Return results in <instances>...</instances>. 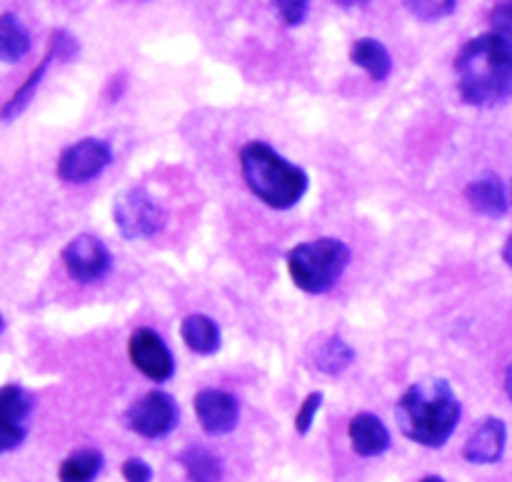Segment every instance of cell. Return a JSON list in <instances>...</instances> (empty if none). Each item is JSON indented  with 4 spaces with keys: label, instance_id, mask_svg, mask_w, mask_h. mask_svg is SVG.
Listing matches in <instances>:
<instances>
[{
    "label": "cell",
    "instance_id": "6da1fadb",
    "mask_svg": "<svg viewBox=\"0 0 512 482\" xmlns=\"http://www.w3.org/2000/svg\"><path fill=\"white\" fill-rule=\"evenodd\" d=\"M460 98L475 108L512 100V43L495 33L468 40L455 58Z\"/></svg>",
    "mask_w": 512,
    "mask_h": 482
},
{
    "label": "cell",
    "instance_id": "7a4b0ae2",
    "mask_svg": "<svg viewBox=\"0 0 512 482\" xmlns=\"http://www.w3.org/2000/svg\"><path fill=\"white\" fill-rule=\"evenodd\" d=\"M460 400L448 380L428 378L410 385L395 405L400 433L423 448H443L460 423Z\"/></svg>",
    "mask_w": 512,
    "mask_h": 482
},
{
    "label": "cell",
    "instance_id": "3957f363",
    "mask_svg": "<svg viewBox=\"0 0 512 482\" xmlns=\"http://www.w3.org/2000/svg\"><path fill=\"white\" fill-rule=\"evenodd\" d=\"M240 170L253 195L273 210L295 208L308 193V173L260 140H250L240 148Z\"/></svg>",
    "mask_w": 512,
    "mask_h": 482
},
{
    "label": "cell",
    "instance_id": "277c9868",
    "mask_svg": "<svg viewBox=\"0 0 512 482\" xmlns=\"http://www.w3.org/2000/svg\"><path fill=\"white\" fill-rule=\"evenodd\" d=\"M350 265V248L338 238H318L295 245L288 253V273L295 288L323 295L335 288Z\"/></svg>",
    "mask_w": 512,
    "mask_h": 482
},
{
    "label": "cell",
    "instance_id": "5b68a950",
    "mask_svg": "<svg viewBox=\"0 0 512 482\" xmlns=\"http://www.w3.org/2000/svg\"><path fill=\"white\" fill-rule=\"evenodd\" d=\"M178 420L180 410L173 395L153 390V393H145L143 398L130 405L128 413H125V428L145 440H160L178 428Z\"/></svg>",
    "mask_w": 512,
    "mask_h": 482
},
{
    "label": "cell",
    "instance_id": "8992f818",
    "mask_svg": "<svg viewBox=\"0 0 512 482\" xmlns=\"http://www.w3.org/2000/svg\"><path fill=\"white\" fill-rule=\"evenodd\" d=\"M113 220L125 240H145L163 230L165 213L143 188H133L115 200Z\"/></svg>",
    "mask_w": 512,
    "mask_h": 482
},
{
    "label": "cell",
    "instance_id": "52a82bcc",
    "mask_svg": "<svg viewBox=\"0 0 512 482\" xmlns=\"http://www.w3.org/2000/svg\"><path fill=\"white\" fill-rule=\"evenodd\" d=\"M113 163V148L100 138H83L60 153L55 173L65 183H88Z\"/></svg>",
    "mask_w": 512,
    "mask_h": 482
},
{
    "label": "cell",
    "instance_id": "ba28073f",
    "mask_svg": "<svg viewBox=\"0 0 512 482\" xmlns=\"http://www.w3.org/2000/svg\"><path fill=\"white\" fill-rule=\"evenodd\" d=\"M63 265L78 283H98L113 268V255L103 240L83 233L63 248Z\"/></svg>",
    "mask_w": 512,
    "mask_h": 482
},
{
    "label": "cell",
    "instance_id": "9c48e42d",
    "mask_svg": "<svg viewBox=\"0 0 512 482\" xmlns=\"http://www.w3.org/2000/svg\"><path fill=\"white\" fill-rule=\"evenodd\" d=\"M130 363L153 383H168L175 373V360L165 340L155 330L138 328L128 340Z\"/></svg>",
    "mask_w": 512,
    "mask_h": 482
},
{
    "label": "cell",
    "instance_id": "30bf717a",
    "mask_svg": "<svg viewBox=\"0 0 512 482\" xmlns=\"http://www.w3.org/2000/svg\"><path fill=\"white\" fill-rule=\"evenodd\" d=\"M193 408L200 428L208 435H215V438L233 433L240 420V405L235 395L218 388L200 390L193 400Z\"/></svg>",
    "mask_w": 512,
    "mask_h": 482
},
{
    "label": "cell",
    "instance_id": "8fae6325",
    "mask_svg": "<svg viewBox=\"0 0 512 482\" xmlns=\"http://www.w3.org/2000/svg\"><path fill=\"white\" fill-rule=\"evenodd\" d=\"M505 443H508V425L500 418H485L465 440L463 458L473 465H495L503 458Z\"/></svg>",
    "mask_w": 512,
    "mask_h": 482
},
{
    "label": "cell",
    "instance_id": "7c38bea8",
    "mask_svg": "<svg viewBox=\"0 0 512 482\" xmlns=\"http://www.w3.org/2000/svg\"><path fill=\"white\" fill-rule=\"evenodd\" d=\"M465 198H468L470 208L485 218H503L510 208L508 188L495 173H485L470 180L468 188H465Z\"/></svg>",
    "mask_w": 512,
    "mask_h": 482
},
{
    "label": "cell",
    "instance_id": "4fadbf2b",
    "mask_svg": "<svg viewBox=\"0 0 512 482\" xmlns=\"http://www.w3.org/2000/svg\"><path fill=\"white\" fill-rule=\"evenodd\" d=\"M353 453L360 458H378L390 448V433L383 420L373 413H358L348 425Z\"/></svg>",
    "mask_w": 512,
    "mask_h": 482
},
{
    "label": "cell",
    "instance_id": "5bb4252c",
    "mask_svg": "<svg viewBox=\"0 0 512 482\" xmlns=\"http://www.w3.org/2000/svg\"><path fill=\"white\" fill-rule=\"evenodd\" d=\"M180 335H183V343L188 345V350H193L195 355H203V358H210L220 350L223 345V338H220V328L213 318L208 315H188L180 323Z\"/></svg>",
    "mask_w": 512,
    "mask_h": 482
},
{
    "label": "cell",
    "instance_id": "9a60e30c",
    "mask_svg": "<svg viewBox=\"0 0 512 482\" xmlns=\"http://www.w3.org/2000/svg\"><path fill=\"white\" fill-rule=\"evenodd\" d=\"M350 60L358 68H363L375 83H383L390 75V70H393V58H390L388 48L375 38L355 40L353 48H350Z\"/></svg>",
    "mask_w": 512,
    "mask_h": 482
},
{
    "label": "cell",
    "instance_id": "2e32d148",
    "mask_svg": "<svg viewBox=\"0 0 512 482\" xmlns=\"http://www.w3.org/2000/svg\"><path fill=\"white\" fill-rule=\"evenodd\" d=\"M30 53V33L15 13L0 15V63H18Z\"/></svg>",
    "mask_w": 512,
    "mask_h": 482
},
{
    "label": "cell",
    "instance_id": "e0dca14e",
    "mask_svg": "<svg viewBox=\"0 0 512 482\" xmlns=\"http://www.w3.org/2000/svg\"><path fill=\"white\" fill-rule=\"evenodd\" d=\"M180 468L185 470V478L188 482H220L223 480V463L215 453H210L208 448H185L180 453Z\"/></svg>",
    "mask_w": 512,
    "mask_h": 482
},
{
    "label": "cell",
    "instance_id": "ac0fdd59",
    "mask_svg": "<svg viewBox=\"0 0 512 482\" xmlns=\"http://www.w3.org/2000/svg\"><path fill=\"white\" fill-rule=\"evenodd\" d=\"M103 470V453L93 448H83L70 453L60 463L58 480L60 482H95Z\"/></svg>",
    "mask_w": 512,
    "mask_h": 482
},
{
    "label": "cell",
    "instance_id": "d6986e66",
    "mask_svg": "<svg viewBox=\"0 0 512 482\" xmlns=\"http://www.w3.org/2000/svg\"><path fill=\"white\" fill-rule=\"evenodd\" d=\"M353 360H355V350L350 348L340 335H330V338L315 350L313 363L320 373L335 378V375H343L345 370L353 365Z\"/></svg>",
    "mask_w": 512,
    "mask_h": 482
},
{
    "label": "cell",
    "instance_id": "ffe728a7",
    "mask_svg": "<svg viewBox=\"0 0 512 482\" xmlns=\"http://www.w3.org/2000/svg\"><path fill=\"white\" fill-rule=\"evenodd\" d=\"M53 60H55V55L48 50V55H45V58L40 60L38 68H35L33 73H30L28 78H25V83L20 85L18 90H15L13 98H10L8 103L3 105V110H0V120L18 118V115L23 113L25 108H28L30 100H33V95H35V90H38V85L43 83L45 73H48V68H50V63H53Z\"/></svg>",
    "mask_w": 512,
    "mask_h": 482
},
{
    "label": "cell",
    "instance_id": "44dd1931",
    "mask_svg": "<svg viewBox=\"0 0 512 482\" xmlns=\"http://www.w3.org/2000/svg\"><path fill=\"white\" fill-rule=\"evenodd\" d=\"M30 408H33V403H30V395L23 388H18V385L0 388V418L25 425Z\"/></svg>",
    "mask_w": 512,
    "mask_h": 482
},
{
    "label": "cell",
    "instance_id": "7402d4cb",
    "mask_svg": "<svg viewBox=\"0 0 512 482\" xmlns=\"http://www.w3.org/2000/svg\"><path fill=\"white\" fill-rule=\"evenodd\" d=\"M403 3L413 18L423 20V23H435V20H443L455 13L458 0H403Z\"/></svg>",
    "mask_w": 512,
    "mask_h": 482
},
{
    "label": "cell",
    "instance_id": "603a6c76",
    "mask_svg": "<svg viewBox=\"0 0 512 482\" xmlns=\"http://www.w3.org/2000/svg\"><path fill=\"white\" fill-rule=\"evenodd\" d=\"M323 393H310L308 398L303 400V403H300V408H298V413H295V433L298 435H308L310 433V428H313V423H315V418H318V413H320V408H323Z\"/></svg>",
    "mask_w": 512,
    "mask_h": 482
},
{
    "label": "cell",
    "instance_id": "cb8c5ba5",
    "mask_svg": "<svg viewBox=\"0 0 512 482\" xmlns=\"http://www.w3.org/2000/svg\"><path fill=\"white\" fill-rule=\"evenodd\" d=\"M278 10L280 20L290 28L295 25H303L305 18H308V10H310V0H270Z\"/></svg>",
    "mask_w": 512,
    "mask_h": 482
},
{
    "label": "cell",
    "instance_id": "d4e9b609",
    "mask_svg": "<svg viewBox=\"0 0 512 482\" xmlns=\"http://www.w3.org/2000/svg\"><path fill=\"white\" fill-rule=\"evenodd\" d=\"M490 33L500 35L508 43H512V0H505V3L495 5L493 13H490Z\"/></svg>",
    "mask_w": 512,
    "mask_h": 482
},
{
    "label": "cell",
    "instance_id": "484cf974",
    "mask_svg": "<svg viewBox=\"0 0 512 482\" xmlns=\"http://www.w3.org/2000/svg\"><path fill=\"white\" fill-rule=\"evenodd\" d=\"M80 45L68 30H55L53 38H50V53L55 55V60H73L78 55Z\"/></svg>",
    "mask_w": 512,
    "mask_h": 482
},
{
    "label": "cell",
    "instance_id": "4316f807",
    "mask_svg": "<svg viewBox=\"0 0 512 482\" xmlns=\"http://www.w3.org/2000/svg\"><path fill=\"white\" fill-rule=\"evenodd\" d=\"M25 440V425L0 418V455L15 450Z\"/></svg>",
    "mask_w": 512,
    "mask_h": 482
},
{
    "label": "cell",
    "instance_id": "83f0119b",
    "mask_svg": "<svg viewBox=\"0 0 512 482\" xmlns=\"http://www.w3.org/2000/svg\"><path fill=\"white\" fill-rule=\"evenodd\" d=\"M125 482H153V468L140 458H128L120 468Z\"/></svg>",
    "mask_w": 512,
    "mask_h": 482
},
{
    "label": "cell",
    "instance_id": "f1b7e54d",
    "mask_svg": "<svg viewBox=\"0 0 512 482\" xmlns=\"http://www.w3.org/2000/svg\"><path fill=\"white\" fill-rule=\"evenodd\" d=\"M503 260H505V265H508V268H512V233L503 245Z\"/></svg>",
    "mask_w": 512,
    "mask_h": 482
},
{
    "label": "cell",
    "instance_id": "f546056e",
    "mask_svg": "<svg viewBox=\"0 0 512 482\" xmlns=\"http://www.w3.org/2000/svg\"><path fill=\"white\" fill-rule=\"evenodd\" d=\"M333 3H338L340 8H358V5H365L368 0H333Z\"/></svg>",
    "mask_w": 512,
    "mask_h": 482
},
{
    "label": "cell",
    "instance_id": "4dcf8cb0",
    "mask_svg": "<svg viewBox=\"0 0 512 482\" xmlns=\"http://www.w3.org/2000/svg\"><path fill=\"white\" fill-rule=\"evenodd\" d=\"M505 393H508V398L512 400V363L508 365V370H505Z\"/></svg>",
    "mask_w": 512,
    "mask_h": 482
},
{
    "label": "cell",
    "instance_id": "1f68e13d",
    "mask_svg": "<svg viewBox=\"0 0 512 482\" xmlns=\"http://www.w3.org/2000/svg\"><path fill=\"white\" fill-rule=\"evenodd\" d=\"M420 482H445V480L438 478V475H428V478H423Z\"/></svg>",
    "mask_w": 512,
    "mask_h": 482
},
{
    "label": "cell",
    "instance_id": "d6a6232c",
    "mask_svg": "<svg viewBox=\"0 0 512 482\" xmlns=\"http://www.w3.org/2000/svg\"><path fill=\"white\" fill-rule=\"evenodd\" d=\"M508 200H510V205H512V183H510V188H508Z\"/></svg>",
    "mask_w": 512,
    "mask_h": 482
},
{
    "label": "cell",
    "instance_id": "836d02e7",
    "mask_svg": "<svg viewBox=\"0 0 512 482\" xmlns=\"http://www.w3.org/2000/svg\"><path fill=\"white\" fill-rule=\"evenodd\" d=\"M0 330H3V318H0Z\"/></svg>",
    "mask_w": 512,
    "mask_h": 482
}]
</instances>
